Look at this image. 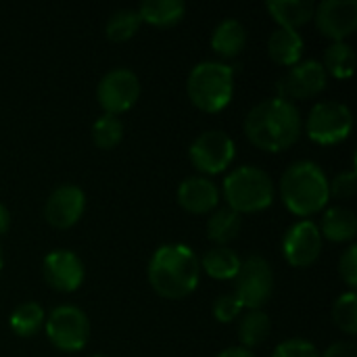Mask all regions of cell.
<instances>
[{"label":"cell","mask_w":357,"mask_h":357,"mask_svg":"<svg viewBox=\"0 0 357 357\" xmlns=\"http://www.w3.org/2000/svg\"><path fill=\"white\" fill-rule=\"evenodd\" d=\"M301 113L293 100L272 96L251 107L245 117V132L264 151H282L301 134Z\"/></svg>","instance_id":"obj_1"},{"label":"cell","mask_w":357,"mask_h":357,"mask_svg":"<svg viewBox=\"0 0 357 357\" xmlns=\"http://www.w3.org/2000/svg\"><path fill=\"white\" fill-rule=\"evenodd\" d=\"M199 257L186 245L169 243L157 247L149 261L151 287L169 299H180L192 293L199 284Z\"/></svg>","instance_id":"obj_2"},{"label":"cell","mask_w":357,"mask_h":357,"mask_svg":"<svg viewBox=\"0 0 357 357\" xmlns=\"http://www.w3.org/2000/svg\"><path fill=\"white\" fill-rule=\"evenodd\" d=\"M280 195L293 213L312 215L324 209L331 199L326 172L310 159H299L282 172Z\"/></svg>","instance_id":"obj_3"},{"label":"cell","mask_w":357,"mask_h":357,"mask_svg":"<svg viewBox=\"0 0 357 357\" xmlns=\"http://www.w3.org/2000/svg\"><path fill=\"white\" fill-rule=\"evenodd\" d=\"M186 92L199 109L222 111L234 92V69L222 61H201L188 73Z\"/></svg>","instance_id":"obj_4"},{"label":"cell","mask_w":357,"mask_h":357,"mask_svg":"<svg viewBox=\"0 0 357 357\" xmlns=\"http://www.w3.org/2000/svg\"><path fill=\"white\" fill-rule=\"evenodd\" d=\"M224 197L228 207L238 213L259 211L274 201V182L266 169L257 165H241L224 178Z\"/></svg>","instance_id":"obj_5"},{"label":"cell","mask_w":357,"mask_h":357,"mask_svg":"<svg viewBox=\"0 0 357 357\" xmlns=\"http://www.w3.org/2000/svg\"><path fill=\"white\" fill-rule=\"evenodd\" d=\"M232 282H234L232 293L236 295L243 307L261 310V305L270 299L274 291V272L264 255L253 253L241 261Z\"/></svg>","instance_id":"obj_6"},{"label":"cell","mask_w":357,"mask_h":357,"mask_svg":"<svg viewBox=\"0 0 357 357\" xmlns=\"http://www.w3.org/2000/svg\"><path fill=\"white\" fill-rule=\"evenodd\" d=\"M307 134L320 144H335L349 136L354 128V113L341 100H320L307 115Z\"/></svg>","instance_id":"obj_7"},{"label":"cell","mask_w":357,"mask_h":357,"mask_svg":"<svg viewBox=\"0 0 357 357\" xmlns=\"http://www.w3.org/2000/svg\"><path fill=\"white\" fill-rule=\"evenodd\" d=\"M44 322L50 343L63 351H77L88 343L90 322L77 305H56Z\"/></svg>","instance_id":"obj_8"},{"label":"cell","mask_w":357,"mask_h":357,"mask_svg":"<svg viewBox=\"0 0 357 357\" xmlns=\"http://www.w3.org/2000/svg\"><path fill=\"white\" fill-rule=\"evenodd\" d=\"M96 96L105 113H121L130 109L140 96V79L136 71L128 67H113L109 69L96 86Z\"/></svg>","instance_id":"obj_9"},{"label":"cell","mask_w":357,"mask_h":357,"mask_svg":"<svg viewBox=\"0 0 357 357\" xmlns=\"http://www.w3.org/2000/svg\"><path fill=\"white\" fill-rule=\"evenodd\" d=\"M234 151L236 146L230 134H226L224 130H205L190 142L188 157L199 172L218 174L230 165V161L234 159Z\"/></svg>","instance_id":"obj_10"},{"label":"cell","mask_w":357,"mask_h":357,"mask_svg":"<svg viewBox=\"0 0 357 357\" xmlns=\"http://www.w3.org/2000/svg\"><path fill=\"white\" fill-rule=\"evenodd\" d=\"M326 71L322 61L303 59L291 65V69L276 82V92L280 98H307L316 96L326 88Z\"/></svg>","instance_id":"obj_11"},{"label":"cell","mask_w":357,"mask_h":357,"mask_svg":"<svg viewBox=\"0 0 357 357\" xmlns=\"http://www.w3.org/2000/svg\"><path fill=\"white\" fill-rule=\"evenodd\" d=\"M282 251L289 264L303 268L318 259L322 251V234L318 224L312 220H301L293 224L282 238Z\"/></svg>","instance_id":"obj_12"},{"label":"cell","mask_w":357,"mask_h":357,"mask_svg":"<svg viewBox=\"0 0 357 357\" xmlns=\"http://www.w3.org/2000/svg\"><path fill=\"white\" fill-rule=\"evenodd\" d=\"M42 276L52 289L71 293L84 280V264L77 253L69 249H54L46 253L42 261Z\"/></svg>","instance_id":"obj_13"},{"label":"cell","mask_w":357,"mask_h":357,"mask_svg":"<svg viewBox=\"0 0 357 357\" xmlns=\"http://www.w3.org/2000/svg\"><path fill=\"white\" fill-rule=\"evenodd\" d=\"M320 31L341 42L357 27V0H322L314 6Z\"/></svg>","instance_id":"obj_14"},{"label":"cell","mask_w":357,"mask_h":357,"mask_svg":"<svg viewBox=\"0 0 357 357\" xmlns=\"http://www.w3.org/2000/svg\"><path fill=\"white\" fill-rule=\"evenodd\" d=\"M86 207V195L77 184H61L56 186L44 205V215L54 228L73 226Z\"/></svg>","instance_id":"obj_15"},{"label":"cell","mask_w":357,"mask_h":357,"mask_svg":"<svg viewBox=\"0 0 357 357\" xmlns=\"http://www.w3.org/2000/svg\"><path fill=\"white\" fill-rule=\"evenodd\" d=\"M178 203L190 213H207L220 203V188L205 176H188L178 186Z\"/></svg>","instance_id":"obj_16"},{"label":"cell","mask_w":357,"mask_h":357,"mask_svg":"<svg viewBox=\"0 0 357 357\" xmlns=\"http://www.w3.org/2000/svg\"><path fill=\"white\" fill-rule=\"evenodd\" d=\"M245 44H247V29L234 17L222 19L211 31V48L220 56H236L245 48Z\"/></svg>","instance_id":"obj_17"},{"label":"cell","mask_w":357,"mask_h":357,"mask_svg":"<svg viewBox=\"0 0 357 357\" xmlns=\"http://www.w3.org/2000/svg\"><path fill=\"white\" fill-rule=\"evenodd\" d=\"M268 52L278 65H295L303 52V38L297 29L278 27L268 38Z\"/></svg>","instance_id":"obj_18"},{"label":"cell","mask_w":357,"mask_h":357,"mask_svg":"<svg viewBox=\"0 0 357 357\" xmlns=\"http://www.w3.org/2000/svg\"><path fill=\"white\" fill-rule=\"evenodd\" d=\"M320 234H324L331 241H351L357 232V218L349 207L335 205L328 207L322 215V222L318 226Z\"/></svg>","instance_id":"obj_19"},{"label":"cell","mask_w":357,"mask_h":357,"mask_svg":"<svg viewBox=\"0 0 357 357\" xmlns=\"http://www.w3.org/2000/svg\"><path fill=\"white\" fill-rule=\"evenodd\" d=\"M266 6L280 27L297 29L314 17L316 4L312 0H268Z\"/></svg>","instance_id":"obj_20"},{"label":"cell","mask_w":357,"mask_h":357,"mask_svg":"<svg viewBox=\"0 0 357 357\" xmlns=\"http://www.w3.org/2000/svg\"><path fill=\"white\" fill-rule=\"evenodd\" d=\"M199 266L213 278H220V280H232L238 272V266H241V257L236 255V251H232L230 247L226 245H220V247H213V249H207L203 259L199 261Z\"/></svg>","instance_id":"obj_21"},{"label":"cell","mask_w":357,"mask_h":357,"mask_svg":"<svg viewBox=\"0 0 357 357\" xmlns=\"http://www.w3.org/2000/svg\"><path fill=\"white\" fill-rule=\"evenodd\" d=\"M184 13H186L184 0H142L138 6L140 19L159 27L178 23L184 17Z\"/></svg>","instance_id":"obj_22"},{"label":"cell","mask_w":357,"mask_h":357,"mask_svg":"<svg viewBox=\"0 0 357 357\" xmlns=\"http://www.w3.org/2000/svg\"><path fill=\"white\" fill-rule=\"evenodd\" d=\"M241 226H243V218L238 211H234L232 207H220L207 220V236L218 245H226L232 238H236Z\"/></svg>","instance_id":"obj_23"},{"label":"cell","mask_w":357,"mask_h":357,"mask_svg":"<svg viewBox=\"0 0 357 357\" xmlns=\"http://www.w3.org/2000/svg\"><path fill=\"white\" fill-rule=\"evenodd\" d=\"M270 316L264 310H249L238 322V339L243 347L251 349L264 343L270 335Z\"/></svg>","instance_id":"obj_24"},{"label":"cell","mask_w":357,"mask_h":357,"mask_svg":"<svg viewBox=\"0 0 357 357\" xmlns=\"http://www.w3.org/2000/svg\"><path fill=\"white\" fill-rule=\"evenodd\" d=\"M324 71L333 73L335 77H349L354 73L356 67V50L351 44H347L345 40L341 42H333L326 50H324Z\"/></svg>","instance_id":"obj_25"},{"label":"cell","mask_w":357,"mask_h":357,"mask_svg":"<svg viewBox=\"0 0 357 357\" xmlns=\"http://www.w3.org/2000/svg\"><path fill=\"white\" fill-rule=\"evenodd\" d=\"M44 318L46 316H44V310L40 303L23 301L10 314V328L19 337H31L40 331V326L44 324Z\"/></svg>","instance_id":"obj_26"},{"label":"cell","mask_w":357,"mask_h":357,"mask_svg":"<svg viewBox=\"0 0 357 357\" xmlns=\"http://www.w3.org/2000/svg\"><path fill=\"white\" fill-rule=\"evenodd\" d=\"M140 15L134 8H117L115 13H111V17L107 19L105 31L109 40L115 42H123L128 38H132L140 25Z\"/></svg>","instance_id":"obj_27"},{"label":"cell","mask_w":357,"mask_h":357,"mask_svg":"<svg viewBox=\"0 0 357 357\" xmlns=\"http://www.w3.org/2000/svg\"><path fill=\"white\" fill-rule=\"evenodd\" d=\"M123 136V121L113 113H102L92 123V140L100 149L115 146Z\"/></svg>","instance_id":"obj_28"},{"label":"cell","mask_w":357,"mask_h":357,"mask_svg":"<svg viewBox=\"0 0 357 357\" xmlns=\"http://www.w3.org/2000/svg\"><path fill=\"white\" fill-rule=\"evenodd\" d=\"M333 318L335 324L345 331L347 335L357 333V295L356 291L341 293L333 303Z\"/></svg>","instance_id":"obj_29"},{"label":"cell","mask_w":357,"mask_h":357,"mask_svg":"<svg viewBox=\"0 0 357 357\" xmlns=\"http://www.w3.org/2000/svg\"><path fill=\"white\" fill-rule=\"evenodd\" d=\"M272 357H320L314 343L305 339H287L276 345Z\"/></svg>","instance_id":"obj_30"},{"label":"cell","mask_w":357,"mask_h":357,"mask_svg":"<svg viewBox=\"0 0 357 357\" xmlns=\"http://www.w3.org/2000/svg\"><path fill=\"white\" fill-rule=\"evenodd\" d=\"M241 310H243V305H241V301L236 299L234 293L218 295L215 301H213V316L220 322H232L241 314Z\"/></svg>","instance_id":"obj_31"},{"label":"cell","mask_w":357,"mask_h":357,"mask_svg":"<svg viewBox=\"0 0 357 357\" xmlns=\"http://www.w3.org/2000/svg\"><path fill=\"white\" fill-rule=\"evenodd\" d=\"M328 192L335 199H349L356 195V169L339 172L333 182H328Z\"/></svg>","instance_id":"obj_32"},{"label":"cell","mask_w":357,"mask_h":357,"mask_svg":"<svg viewBox=\"0 0 357 357\" xmlns=\"http://www.w3.org/2000/svg\"><path fill=\"white\" fill-rule=\"evenodd\" d=\"M339 272H341V278L345 280V284H349V289L354 291L357 287V245H349L341 259H339Z\"/></svg>","instance_id":"obj_33"},{"label":"cell","mask_w":357,"mask_h":357,"mask_svg":"<svg viewBox=\"0 0 357 357\" xmlns=\"http://www.w3.org/2000/svg\"><path fill=\"white\" fill-rule=\"evenodd\" d=\"M322 357H357V349L351 341H337L324 351Z\"/></svg>","instance_id":"obj_34"},{"label":"cell","mask_w":357,"mask_h":357,"mask_svg":"<svg viewBox=\"0 0 357 357\" xmlns=\"http://www.w3.org/2000/svg\"><path fill=\"white\" fill-rule=\"evenodd\" d=\"M215 357H255V354H253L251 349L238 345V347H228V349L220 351Z\"/></svg>","instance_id":"obj_35"},{"label":"cell","mask_w":357,"mask_h":357,"mask_svg":"<svg viewBox=\"0 0 357 357\" xmlns=\"http://www.w3.org/2000/svg\"><path fill=\"white\" fill-rule=\"evenodd\" d=\"M8 224H10V213H8L6 205L0 203V234L8 230Z\"/></svg>","instance_id":"obj_36"},{"label":"cell","mask_w":357,"mask_h":357,"mask_svg":"<svg viewBox=\"0 0 357 357\" xmlns=\"http://www.w3.org/2000/svg\"><path fill=\"white\" fill-rule=\"evenodd\" d=\"M0 270H2V247H0Z\"/></svg>","instance_id":"obj_37"},{"label":"cell","mask_w":357,"mask_h":357,"mask_svg":"<svg viewBox=\"0 0 357 357\" xmlns=\"http://www.w3.org/2000/svg\"><path fill=\"white\" fill-rule=\"evenodd\" d=\"M92 357H107V356H92Z\"/></svg>","instance_id":"obj_38"}]
</instances>
